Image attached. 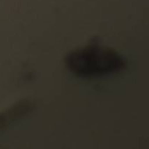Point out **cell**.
I'll return each instance as SVG.
<instances>
[{"mask_svg":"<svg viewBox=\"0 0 149 149\" xmlns=\"http://www.w3.org/2000/svg\"><path fill=\"white\" fill-rule=\"evenodd\" d=\"M118 65L119 60L116 54L104 49H86L76 53L72 60V68H76L77 72H107Z\"/></svg>","mask_w":149,"mask_h":149,"instance_id":"obj_1","label":"cell"}]
</instances>
